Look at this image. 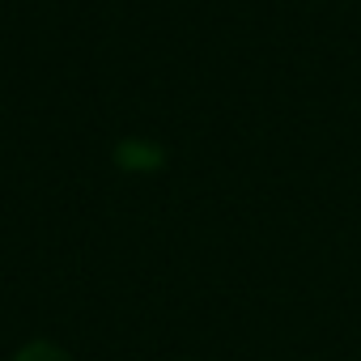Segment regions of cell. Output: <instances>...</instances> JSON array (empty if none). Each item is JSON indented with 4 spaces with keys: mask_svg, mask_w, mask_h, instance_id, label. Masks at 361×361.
<instances>
[{
    "mask_svg": "<svg viewBox=\"0 0 361 361\" xmlns=\"http://www.w3.org/2000/svg\"><path fill=\"white\" fill-rule=\"evenodd\" d=\"M115 161L119 166H128V170H149V166H157L161 161V149L157 145H136V140H123L119 149H115Z\"/></svg>",
    "mask_w": 361,
    "mask_h": 361,
    "instance_id": "1",
    "label": "cell"
},
{
    "mask_svg": "<svg viewBox=\"0 0 361 361\" xmlns=\"http://www.w3.org/2000/svg\"><path fill=\"white\" fill-rule=\"evenodd\" d=\"M13 361H73V357H68L60 344H51V340H30V344L18 348Z\"/></svg>",
    "mask_w": 361,
    "mask_h": 361,
    "instance_id": "2",
    "label": "cell"
}]
</instances>
